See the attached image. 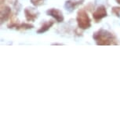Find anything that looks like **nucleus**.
<instances>
[{"label":"nucleus","instance_id":"f257e3e1","mask_svg":"<svg viewBox=\"0 0 120 120\" xmlns=\"http://www.w3.org/2000/svg\"><path fill=\"white\" fill-rule=\"evenodd\" d=\"M93 38L99 46H110V45L117 44L115 42L116 41L115 36L112 33L103 29L95 32L93 35Z\"/></svg>","mask_w":120,"mask_h":120},{"label":"nucleus","instance_id":"f03ea898","mask_svg":"<svg viewBox=\"0 0 120 120\" xmlns=\"http://www.w3.org/2000/svg\"><path fill=\"white\" fill-rule=\"evenodd\" d=\"M76 21L79 28L80 29L85 30V29H88L91 27V20H90L86 11L83 9H81L78 11Z\"/></svg>","mask_w":120,"mask_h":120},{"label":"nucleus","instance_id":"7ed1b4c3","mask_svg":"<svg viewBox=\"0 0 120 120\" xmlns=\"http://www.w3.org/2000/svg\"><path fill=\"white\" fill-rule=\"evenodd\" d=\"M108 13L106 10L105 6H100L97 8V10L93 13V17H94V21L96 22H99L101 19H103L104 17H107Z\"/></svg>","mask_w":120,"mask_h":120},{"label":"nucleus","instance_id":"20e7f679","mask_svg":"<svg viewBox=\"0 0 120 120\" xmlns=\"http://www.w3.org/2000/svg\"><path fill=\"white\" fill-rule=\"evenodd\" d=\"M46 13L50 17H53L54 19L56 20V22L58 23H60V22H63L64 20V16H63V13L60 10H57V9H49V10L46 11Z\"/></svg>","mask_w":120,"mask_h":120},{"label":"nucleus","instance_id":"39448f33","mask_svg":"<svg viewBox=\"0 0 120 120\" xmlns=\"http://www.w3.org/2000/svg\"><path fill=\"white\" fill-rule=\"evenodd\" d=\"M11 15V9L7 6H2L1 7V22L3 23V21H6L8 20Z\"/></svg>","mask_w":120,"mask_h":120},{"label":"nucleus","instance_id":"423d86ee","mask_svg":"<svg viewBox=\"0 0 120 120\" xmlns=\"http://www.w3.org/2000/svg\"><path fill=\"white\" fill-rule=\"evenodd\" d=\"M25 18L28 21H34L38 17V13H36L31 8H27L24 10Z\"/></svg>","mask_w":120,"mask_h":120},{"label":"nucleus","instance_id":"0eeeda50","mask_svg":"<svg viewBox=\"0 0 120 120\" xmlns=\"http://www.w3.org/2000/svg\"><path fill=\"white\" fill-rule=\"evenodd\" d=\"M83 3V0H81V1H72V0H68V1H66L65 3V8L66 10H69V11H72L74 10L76 7H78L79 5H81Z\"/></svg>","mask_w":120,"mask_h":120},{"label":"nucleus","instance_id":"6e6552de","mask_svg":"<svg viewBox=\"0 0 120 120\" xmlns=\"http://www.w3.org/2000/svg\"><path fill=\"white\" fill-rule=\"evenodd\" d=\"M53 24H54V21H52V20L51 21H47V22H45V23L41 26V28L37 31V33L38 34H42V33L46 32V31H48L49 29L53 25Z\"/></svg>","mask_w":120,"mask_h":120},{"label":"nucleus","instance_id":"1a4fd4ad","mask_svg":"<svg viewBox=\"0 0 120 120\" xmlns=\"http://www.w3.org/2000/svg\"><path fill=\"white\" fill-rule=\"evenodd\" d=\"M112 13L116 17H120V7L119 6H114L112 9Z\"/></svg>","mask_w":120,"mask_h":120},{"label":"nucleus","instance_id":"9d476101","mask_svg":"<svg viewBox=\"0 0 120 120\" xmlns=\"http://www.w3.org/2000/svg\"><path fill=\"white\" fill-rule=\"evenodd\" d=\"M45 0H31V3L35 6H40L43 5Z\"/></svg>","mask_w":120,"mask_h":120},{"label":"nucleus","instance_id":"9b49d317","mask_svg":"<svg viewBox=\"0 0 120 120\" xmlns=\"http://www.w3.org/2000/svg\"><path fill=\"white\" fill-rule=\"evenodd\" d=\"M115 1H116L119 4H120V0H115Z\"/></svg>","mask_w":120,"mask_h":120}]
</instances>
